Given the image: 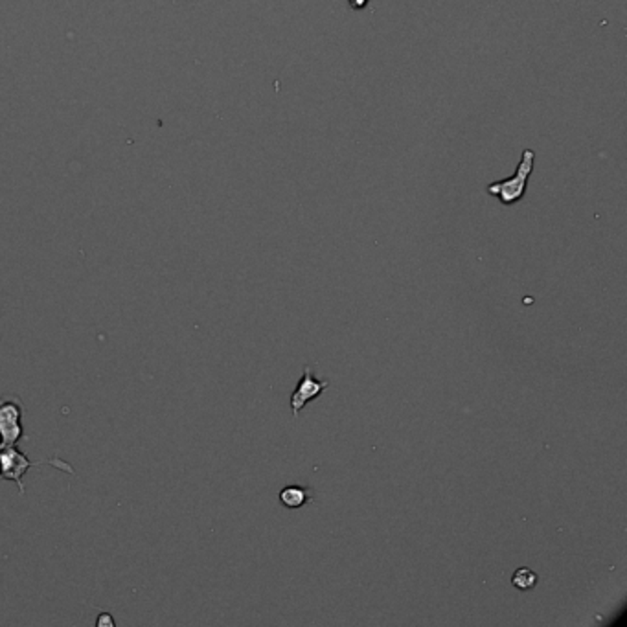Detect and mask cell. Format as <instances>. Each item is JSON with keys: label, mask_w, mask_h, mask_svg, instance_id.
I'll list each match as a JSON object with an SVG mask.
<instances>
[{"label": "cell", "mask_w": 627, "mask_h": 627, "mask_svg": "<svg viewBox=\"0 0 627 627\" xmlns=\"http://www.w3.org/2000/svg\"><path fill=\"white\" fill-rule=\"evenodd\" d=\"M43 463L54 466L55 469H63V471L74 475V469L70 467V463L63 462V460L48 459L39 460V462H31L26 454L18 449L17 445H0V478L2 481L15 482L18 486V493L21 495H24V475L33 466H43Z\"/></svg>", "instance_id": "obj_1"}, {"label": "cell", "mask_w": 627, "mask_h": 627, "mask_svg": "<svg viewBox=\"0 0 627 627\" xmlns=\"http://www.w3.org/2000/svg\"><path fill=\"white\" fill-rule=\"evenodd\" d=\"M535 168V151L532 149H525L522 156H520V162L517 166V171L513 177L503 178V181H497V183L488 184V193L493 197H497L504 206L515 205L519 203L526 193V188H528L530 175L534 173Z\"/></svg>", "instance_id": "obj_2"}, {"label": "cell", "mask_w": 627, "mask_h": 627, "mask_svg": "<svg viewBox=\"0 0 627 627\" xmlns=\"http://www.w3.org/2000/svg\"><path fill=\"white\" fill-rule=\"evenodd\" d=\"M24 405L17 396H0V445H18L24 436Z\"/></svg>", "instance_id": "obj_3"}, {"label": "cell", "mask_w": 627, "mask_h": 627, "mask_svg": "<svg viewBox=\"0 0 627 627\" xmlns=\"http://www.w3.org/2000/svg\"><path fill=\"white\" fill-rule=\"evenodd\" d=\"M329 387L328 381H321V379L313 375L311 366H306L304 368V374L300 377L299 385L294 388V392L291 394V412L293 416H299L300 410L309 403V401L316 400L318 396H322V392Z\"/></svg>", "instance_id": "obj_4"}, {"label": "cell", "mask_w": 627, "mask_h": 627, "mask_svg": "<svg viewBox=\"0 0 627 627\" xmlns=\"http://www.w3.org/2000/svg\"><path fill=\"white\" fill-rule=\"evenodd\" d=\"M278 498H280L282 506L287 508V510H300V508L307 506V504L311 503L313 498H315V493L307 486L291 484L282 488L280 493H278Z\"/></svg>", "instance_id": "obj_5"}, {"label": "cell", "mask_w": 627, "mask_h": 627, "mask_svg": "<svg viewBox=\"0 0 627 627\" xmlns=\"http://www.w3.org/2000/svg\"><path fill=\"white\" fill-rule=\"evenodd\" d=\"M512 585L519 591H532L537 585V574L528 567H520L513 572Z\"/></svg>", "instance_id": "obj_6"}, {"label": "cell", "mask_w": 627, "mask_h": 627, "mask_svg": "<svg viewBox=\"0 0 627 627\" xmlns=\"http://www.w3.org/2000/svg\"><path fill=\"white\" fill-rule=\"evenodd\" d=\"M96 626L98 627H114V618H112L109 613H100L98 620H96Z\"/></svg>", "instance_id": "obj_7"}, {"label": "cell", "mask_w": 627, "mask_h": 627, "mask_svg": "<svg viewBox=\"0 0 627 627\" xmlns=\"http://www.w3.org/2000/svg\"><path fill=\"white\" fill-rule=\"evenodd\" d=\"M348 2H350V6H352L353 9H363L368 6L370 0H348Z\"/></svg>", "instance_id": "obj_8"}]
</instances>
